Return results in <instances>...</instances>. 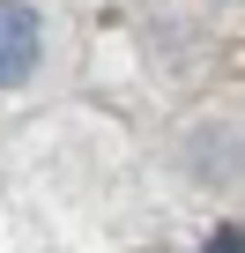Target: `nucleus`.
<instances>
[{"label":"nucleus","mask_w":245,"mask_h":253,"mask_svg":"<svg viewBox=\"0 0 245 253\" xmlns=\"http://www.w3.org/2000/svg\"><path fill=\"white\" fill-rule=\"evenodd\" d=\"M30 67H37V15L23 0H0V89L30 82Z\"/></svg>","instance_id":"f257e3e1"},{"label":"nucleus","mask_w":245,"mask_h":253,"mask_svg":"<svg viewBox=\"0 0 245 253\" xmlns=\"http://www.w3.org/2000/svg\"><path fill=\"white\" fill-rule=\"evenodd\" d=\"M201 253H245V231H215V238H208Z\"/></svg>","instance_id":"f03ea898"}]
</instances>
